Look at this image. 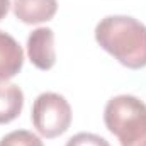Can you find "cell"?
<instances>
[{
	"label": "cell",
	"instance_id": "cell-1",
	"mask_svg": "<svg viewBox=\"0 0 146 146\" xmlns=\"http://www.w3.org/2000/svg\"><path fill=\"white\" fill-rule=\"evenodd\" d=\"M95 41L121 65L146 66V26L129 15H107L95 27Z\"/></svg>",
	"mask_w": 146,
	"mask_h": 146
},
{
	"label": "cell",
	"instance_id": "cell-2",
	"mask_svg": "<svg viewBox=\"0 0 146 146\" xmlns=\"http://www.w3.org/2000/svg\"><path fill=\"white\" fill-rule=\"evenodd\" d=\"M104 122L121 146H146V104L138 97H112L104 109Z\"/></svg>",
	"mask_w": 146,
	"mask_h": 146
},
{
	"label": "cell",
	"instance_id": "cell-3",
	"mask_svg": "<svg viewBox=\"0 0 146 146\" xmlns=\"http://www.w3.org/2000/svg\"><path fill=\"white\" fill-rule=\"evenodd\" d=\"M31 119L37 133L51 139L68 131L72 124V107L63 95L44 92L33 104Z\"/></svg>",
	"mask_w": 146,
	"mask_h": 146
},
{
	"label": "cell",
	"instance_id": "cell-4",
	"mask_svg": "<svg viewBox=\"0 0 146 146\" xmlns=\"http://www.w3.org/2000/svg\"><path fill=\"white\" fill-rule=\"evenodd\" d=\"M27 54L37 70L48 72L56 63L54 33L49 27H37L27 37Z\"/></svg>",
	"mask_w": 146,
	"mask_h": 146
},
{
	"label": "cell",
	"instance_id": "cell-5",
	"mask_svg": "<svg viewBox=\"0 0 146 146\" xmlns=\"http://www.w3.org/2000/svg\"><path fill=\"white\" fill-rule=\"evenodd\" d=\"M24 51L21 44L3 31H0V82H9L22 70Z\"/></svg>",
	"mask_w": 146,
	"mask_h": 146
},
{
	"label": "cell",
	"instance_id": "cell-6",
	"mask_svg": "<svg viewBox=\"0 0 146 146\" xmlns=\"http://www.w3.org/2000/svg\"><path fill=\"white\" fill-rule=\"evenodd\" d=\"M56 0H14V15L24 24H41L54 17Z\"/></svg>",
	"mask_w": 146,
	"mask_h": 146
},
{
	"label": "cell",
	"instance_id": "cell-7",
	"mask_svg": "<svg viewBox=\"0 0 146 146\" xmlns=\"http://www.w3.org/2000/svg\"><path fill=\"white\" fill-rule=\"evenodd\" d=\"M24 107L22 90L9 82H0V124L12 122Z\"/></svg>",
	"mask_w": 146,
	"mask_h": 146
},
{
	"label": "cell",
	"instance_id": "cell-8",
	"mask_svg": "<svg viewBox=\"0 0 146 146\" xmlns=\"http://www.w3.org/2000/svg\"><path fill=\"white\" fill-rule=\"evenodd\" d=\"M0 146H44L41 138L36 136L31 131L26 129H17L9 134H5L0 139Z\"/></svg>",
	"mask_w": 146,
	"mask_h": 146
},
{
	"label": "cell",
	"instance_id": "cell-9",
	"mask_svg": "<svg viewBox=\"0 0 146 146\" xmlns=\"http://www.w3.org/2000/svg\"><path fill=\"white\" fill-rule=\"evenodd\" d=\"M66 146H110L107 139L94 133H78L66 141Z\"/></svg>",
	"mask_w": 146,
	"mask_h": 146
},
{
	"label": "cell",
	"instance_id": "cell-10",
	"mask_svg": "<svg viewBox=\"0 0 146 146\" xmlns=\"http://www.w3.org/2000/svg\"><path fill=\"white\" fill-rule=\"evenodd\" d=\"M9 9H10V0H0V21L7 15Z\"/></svg>",
	"mask_w": 146,
	"mask_h": 146
}]
</instances>
